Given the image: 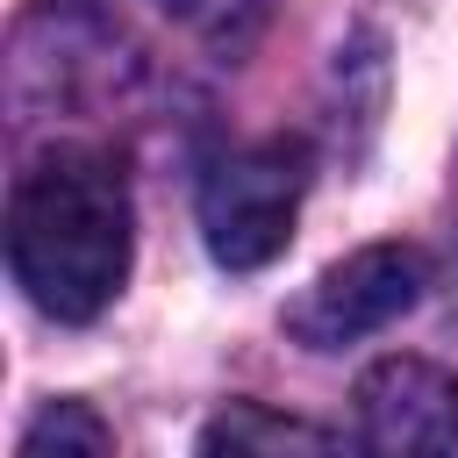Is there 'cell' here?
<instances>
[{
    "instance_id": "1",
    "label": "cell",
    "mask_w": 458,
    "mask_h": 458,
    "mask_svg": "<svg viewBox=\"0 0 458 458\" xmlns=\"http://www.w3.org/2000/svg\"><path fill=\"white\" fill-rule=\"evenodd\" d=\"M136 250V208L122 157L100 143H50L7 200V272L14 286L57 315V322H93Z\"/></svg>"
},
{
    "instance_id": "7",
    "label": "cell",
    "mask_w": 458,
    "mask_h": 458,
    "mask_svg": "<svg viewBox=\"0 0 458 458\" xmlns=\"http://www.w3.org/2000/svg\"><path fill=\"white\" fill-rule=\"evenodd\" d=\"M50 451H57V458H72V451H79V458H100V451H114V429H107L86 401H50V408L21 429V458H50Z\"/></svg>"
},
{
    "instance_id": "2",
    "label": "cell",
    "mask_w": 458,
    "mask_h": 458,
    "mask_svg": "<svg viewBox=\"0 0 458 458\" xmlns=\"http://www.w3.org/2000/svg\"><path fill=\"white\" fill-rule=\"evenodd\" d=\"M308 179H315V157L301 136H258V143L222 150L200 179V236H208L215 265H229V272L272 265L293 243Z\"/></svg>"
},
{
    "instance_id": "5",
    "label": "cell",
    "mask_w": 458,
    "mask_h": 458,
    "mask_svg": "<svg viewBox=\"0 0 458 458\" xmlns=\"http://www.w3.org/2000/svg\"><path fill=\"white\" fill-rule=\"evenodd\" d=\"M200 451L208 458H243V451H336V437L329 429H315V422H301V415H272V408H258V401H236V408H222L208 429H200Z\"/></svg>"
},
{
    "instance_id": "4",
    "label": "cell",
    "mask_w": 458,
    "mask_h": 458,
    "mask_svg": "<svg viewBox=\"0 0 458 458\" xmlns=\"http://www.w3.org/2000/svg\"><path fill=\"white\" fill-rule=\"evenodd\" d=\"M358 437L372 451H451L458 444V379L429 358H379L358 372Z\"/></svg>"
},
{
    "instance_id": "3",
    "label": "cell",
    "mask_w": 458,
    "mask_h": 458,
    "mask_svg": "<svg viewBox=\"0 0 458 458\" xmlns=\"http://www.w3.org/2000/svg\"><path fill=\"white\" fill-rule=\"evenodd\" d=\"M429 286V258L415 243H365L351 258H336L293 308H286V336L308 351H344L372 329H386L394 315H408Z\"/></svg>"
},
{
    "instance_id": "6",
    "label": "cell",
    "mask_w": 458,
    "mask_h": 458,
    "mask_svg": "<svg viewBox=\"0 0 458 458\" xmlns=\"http://www.w3.org/2000/svg\"><path fill=\"white\" fill-rule=\"evenodd\" d=\"M186 36H200L208 50H222V57H243L265 29H272V14H279V0H157Z\"/></svg>"
}]
</instances>
